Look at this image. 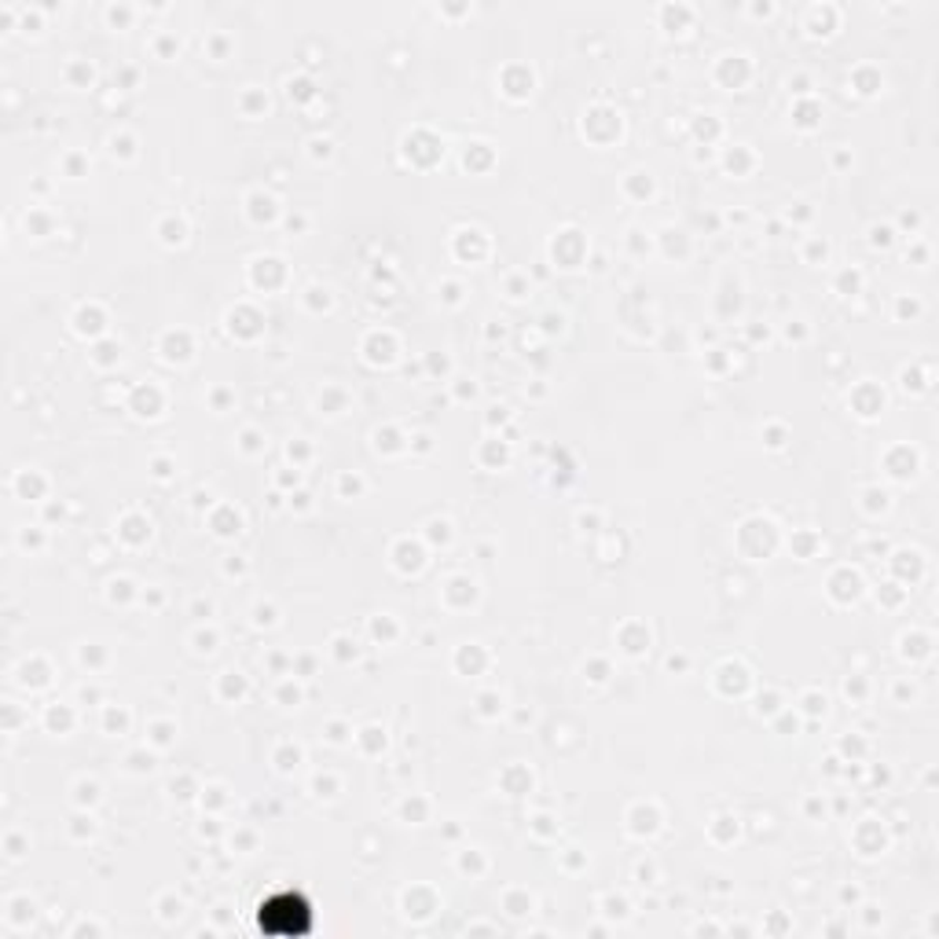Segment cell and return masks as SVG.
<instances>
[{"label": "cell", "instance_id": "cell-1", "mask_svg": "<svg viewBox=\"0 0 939 939\" xmlns=\"http://www.w3.org/2000/svg\"><path fill=\"white\" fill-rule=\"evenodd\" d=\"M309 907L301 899H272L261 902V929L264 932H283V936H301L309 929Z\"/></svg>", "mask_w": 939, "mask_h": 939}]
</instances>
